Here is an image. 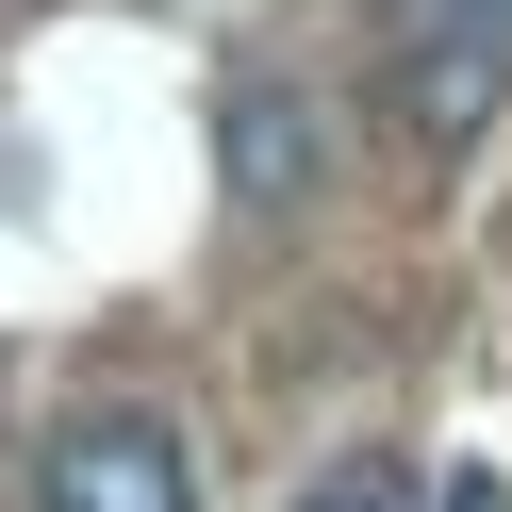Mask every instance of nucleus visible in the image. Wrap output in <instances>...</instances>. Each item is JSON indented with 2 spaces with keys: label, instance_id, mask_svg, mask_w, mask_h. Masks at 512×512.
Returning a JSON list of instances; mask_svg holds the SVG:
<instances>
[{
  "label": "nucleus",
  "instance_id": "f257e3e1",
  "mask_svg": "<svg viewBox=\"0 0 512 512\" xmlns=\"http://www.w3.org/2000/svg\"><path fill=\"white\" fill-rule=\"evenodd\" d=\"M34 512H199V463L166 413H67L34 446Z\"/></svg>",
  "mask_w": 512,
  "mask_h": 512
},
{
  "label": "nucleus",
  "instance_id": "7ed1b4c3",
  "mask_svg": "<svg viewBox=\"0 0 512 512\" xmlns=\"http://www.w3.org/2000/svg\"><path fill=\"white\" fill-rule=\"evenodd\" d=\"M232 199L248 215H298L314 199V100H298V83H248V100H232Z\"/></svg>",
  "mask_w": 512,
  "mask_h": 512
},
{
  "label": "nucleus",
  "instance_id": "39448f33",
  "mask_svg": "<svg viewBox=\"0 0 512 512\" xmlns=\"http://www.w3.org/2000/svg\"><path fill=\"white\" fill-rule=\"evenodd\" d=\"M430 34H496L512 50V0H430Z\"/></svg>",
  "mask_w": 512,
  "mask_h": 512
},
{
  "label": "nucleus",
  "instance_id": "f03ea898",
  "mask_svg": "<svg viewBox=\"0 0 512 512\" xmlns=\"http://www.w3.org/2000/svg\"><path fill=\"white\" fill-rule=\"evenodd\" d=\"M496 100H512V50H496V34H413V83H397V116H413L430 149H463Z\"/></svg>",
  "mask_w": 512,
  "mask_h": 512
},
{
  "label": "nucleus",
  "instance_id": "20e7f679",
  "mask_svg": "<svg viewBox=\"0 0 512 512\" xmlns=\"http://www.w3.org/2000/svg\"><path fill=\"white\" fill-rule=\"evenodd\" d=\"M298 512H446V496H430V463H413V446H347L331 479H298Z\"/></svg>",
  "mask_w": 512,
  "mask_h": 512
}]
</instances>
